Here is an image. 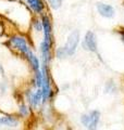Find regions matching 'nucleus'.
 Instances as JSON below:
<instances>
[{"label":"nucleus","instance_id":"obj_1","mask_svg":"<svg viewBox=\"0 0 124 130\" xmlns=\"http://www.w3.org/2000/svg\"><path fill=\"white\" fill-rule=\"evenodd\" d=\"M78 42H80V32L77 30H74L70 34L67 42H65L64 47H63L67 55H72V54L75 53L76 48L78 46Z\"/></svg>","mask_w":124,"mask_h":130},{"label":"nucleus","instance_id":"obj_2","mask_svg":"<svg viewBox=\"0 0 124 130\" xmlns=\"http://www.w3.org/2000/svg\"><path fill=\"white\" fill-rule=\"evenodd\" d=\"M99 119H100V113L98 111H93L89 114H84L81 117L82 124L88 129H96Z\"/></svg>","mask_w":124,"mask_h":130},{"label":"nucleus","instance_id":"obj_3","mask_svg":"<svg viewBox=\"0 0 124 130\" xmlns=\"http://www.w3.org/2000/svg\"><path fill=\"white\" fill-rule=\"evenodd\" d=\"M41 22H43V31H44V42L47 44L48 47L52 46V36H51V24L50 20L47 15H43L41 18Z\"/></svg>","mask_w":124,"mask_h":130},{"label":"nucleus","instance_id":"obj_4","mask_svg":"<svg viewBox=\"0 0 124 130\" xmlns=\"http://www.w3.org/2000/svg\"><path fill=\"white\" fill-rule=\"evenodd\" d=\"M10 41L12 43V46H13L16 50H19L24 56L28 53L30 48H28V44L26 42V40L24 39V37H21V36H13V37L10 39Z\"/></svg>","mask_w":124,"mask_h":130},{"label":"nucleus","instance_id":"obj_5","mask_svg":"<svg viewBox=\"0 0 124 130\" xmlns=\"http://www.w3.org/2000/svg\"><path fill=\"white\" fill-rule=\"evenodd\" d=\"M83 47L90 52L97 51V38H96V35L93 31H87V34L85 35Z\"/></svg>","mask_w":124,"mask_h":130},{"label":"nucleus","instance_id":"obj_6","mask_svg":"<svg viewBox=\"0 0 124 130\" xmlns=\"http://www.w3.org/2000/svg\"><path fill=\"white\" fill-rule=\"evenodd\" d=\"M97 11L98 13L100 14L101 16L106 19H111L114 16V9L113 7H111L110 5H106V3H102V2H98L97 5Z\"/></svg>","mask_w":124,"mask_h":130},{"label":"nucleus","instance_id":"obj_7","mask_svg":"<svg viewBox=\"0 0 124 130\" xmlns=\"http://www.w3.org/2000/svg\"><path fill=\"white\" fill-rule=\"evenodd\" d=\"M27 100L28 103L32 107H37L38 105L43 102V91H41V88H38L35 93H27Z\"/></svg>","mask_w":124,"mask_h":130},{"label":"nucleus","instance_id":"obj_8","mask_svg":"<svg viewBox=\"0 0 124 130\" xmlns=\"http://www.w3.org/2000/svg\"><path fill=\"white\" fill-rule=\"evenodd\" d=\"M26 2L36 13H41L45 9V5L41 0H26Z\"/></svg>","mask_w":124,"mask_h":130},{"label":"nucleus","instance_id":"obj_9","mask_svg":"<svg viewBox=\"0 0 124 130\" xmlns=\"http://www.w3.org/2000/svg\"><path fill=\"white\" fill-rule=\"evenodd\" d=\"M25 56H26V59L28 60V62H30L31 66L33 67V70H34L35 72L38 71L39 70V61H38V59H37V56H35V54L33 53L31 50L28 51V53Z\"/></svg>","mask_w":124,"mask_h":130},{"label":"nucleus","instance_id":"obj_10","mask_svg":"<svg viewBox=\"0 0 124 130\" xmlns=\"http://www.w3.org/2000/svg\"><path fill=\"white\" fill-rule=\"evenodd\" d=\"M0 125L16 126L18 125V120L14 117H11V116H0Z\"/></svg>","mask_w":124,"mask_h":130},{"label":"nucleus","instance_id":"obj_11","mask_svg":"<svg viewBox=\"0 0 124 130\" xmlns=\"http://www.w3.org/2000/svg\"><path fill=\"white\" fill-rule=\"evenodd\" d=\"M35 80H36V86L38 88H41L43 86V83H44V74H43V71H36V76H35Z\"/></svg>","mask_w":124,"mask_h":130},{"label":"nucleus","instance_id":"obj_12","mask_svg":"<svg viewBox=\"0 0 124 130\" xmlns=\"http://www.w3.org/2000/svg\"><path fill=\"white\" fill-rule=\"evenodd\" d=\"M52 9H59L62 6V0H47Z\"/></svg>","mask_w":124,"mask_h":130},{"label":"nucleus","instance_id":"obj_13","mask_svg":"<svg viewBox=\"0 0 124 130\" xmlns=\"http://www.w3.org/2000/svg\"><path fill=\"white\" fill-rule=\"evenodd\" d=\"M34 27L37 31H41L43 30V22L41 20H35L34 21Z\"/></svg>","mask_w":124,"mask_h":130},{"label":"nucleus","instance_id":"obj_14","mask_svg":"<svg viewBox=\"0 0 124 130\" xmlns=\"http://www.w3.org/2000/svg\"><path fill=\"white\" fill-rule=\"evenodd\" d=\"M57 56H58L59 59H63V58H65V56H68L67 53H65V51H64L63 47H62V48H59V49L57 50Z\"/></svg>","mask_w":124,"mask_h":130},{"label":"nucleus","instance_id":"obj_15","mask_svg":"<svg viewBox=\"0 0 124 130\" xmlns=\"http://www.w3.org/2000/svg\"><path fill=\"white\" fill-rule=\"evenodd\" d=\"M20 114L22 116H27L28 115V108H27V106H25V105H22V106L20 107Z\"/></svg>","mask_w":124,"mask_h":130},{"label":"nucleus","instance_id":"obj_16","mask_svg":"<svg viewBox=\"0 0 124 130\" xmlns=\"http://www.w3.org/2000/svg\"><path fill=\"white\" fill-rule=\"evenodd\" d=\"M120 35H121V40H122V42L124 43V30L120 31Z\"/></svg>","mask_w":124,"mask_h":130},{"label":"nucleus","instance_id":"obj_17","mask_svg":"<svg viewBox=\"0 0 124 130\" xmlns=\"http://www.w3.org/2000/svg\"><path fill=\"white\" fill-rule=\"evenodd\" d=\"M2 73V67H1V65H0V74Z\"/></svg>","mask_w":124,"mask_h":130}]
</instances>
